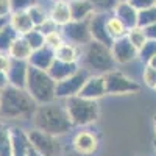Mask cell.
Segmentation results:
<instances>
[{"label":"cell","mask_w":156,"mask_h":156,"mask_svg":"<svg viewBox=\"0 0 156 156\" xmlns=\"http://www.w3.org/2000/svg\"><path fill=\"white\" fill-rule=\"evenodd\" d=\"M37 103L25 89L8 84L0 90V115L6 119H28L34 114Z\"/></svg>","instance_id":"1"},{"label":"cell","mask_w":156,"mask_h":156,"mask_svg":"<svg viewBox=\"0 0 156 156\" xmlns=\"http://www.w3.org/2000/svg\"><path fill=\"white\" fill-rule=\"evenodd\" d=\"M156 56V41H153V39H148V41L144 44V47H142L139 50V58L144 61L145 64H148V61Z\"/></svg>","instance_id":"31"},{"label":"cell","mask_w":156,"mask_h":156,"mask_svg":"<svg viewBox=\"0 0 156 156\" xmlns=\"http://www.w3.org/2000/svg\"><path fill=\"white\" fill-rule=\"evenodd\" d=\"M147 66H150V67H153V69H156V56H153L150 61H148V64Z\"/></svg>","instance_id":"43"},{"label":"cell","mask_w":156,"mask_h":156,"mask_svg":"<svg viewBox=\"0 0 156 156\" xmlns=\"http://www.w3.org/2000/svg\"><path fill=\"white\" fill-rule=\"evenodd\" d=\"M31 142L28 137V133H25L23 129L14 126L11 128V150L12 156H28L31 150Z\"/></svg>","instance_id":"14"},{"label":"cell","mask_w":156,"mask_h":156,"mask_svg":"<svg viewBox=\"0 0 156 156\" xmlns=\"http://www.w3.org/2000/svg\"><path fill=\"white\" fill-rule=\"evenodd\" d=\"M8 84H9V83H8V76H6V73L0 70V90L5 89Z\"/></svg>","instance_id":"41"},{"label":"cell","mask_w":156,"mask_h":156,"mask_svg":"<svg viewBox=\"0 0 156 156\" xmlns=\"http://www.w3.org/2000/svg\"><path fill=\"white\" fill-rule=\"evenodd\" d=\"M11 16V3L9 0H0V17Z\"/></svg>","instance_id":"39"},{"label":"cell","mask_w":156,"mask_h":156,"mask_svg":"<svg viewBox=\"0 0 156 156\" xmlns=\"http://www.w3.org/2000/svg\"><path fill=\"white\" fill-rule=\"evenodd\" d=\"M144 83L148 86V87H156V69H153V67H150V66H147L145 69H144Z\"/></svg>","instance_id":"35"},{"label":"cell","mask_w":156,"mask_h":156,"mask_svg":"<svg viewBox=\"0 0 156 156\" xmlns=\"http://www.w3.org/2000/svg\"><path fill=\"white\" fill-rule=\"evenodd\" d=\"M11 62H12V58L8 53H0V70L6 73L11 67Z\"/></svg>","instance_id":"38"},{"label":"cell","mask_w":156,"mask_h":156,"mask_svg":"<svg viewBox=\"0 0 156 156\" xmlns=\"http://www.w3.org/2000/svg\"><path fill=\"white\" fill-rule=\"evenodd\" d=\"M48 17L53 20L58 27H64L66 23H69L72 20L70 16V8H69V2H58L53 3L50 12H48Z\"/></svg>","instance_id":"20"},{"label":"cell","mask_w":156,"mask_h":156,"mask_svg":"<svg viewBox=\"0 0 156 156\" xmlns=\"http://www.w3.org/2000/svg\"><path fill=\"white\" fill-rule=\"evenodd\" d=\"M154 147H156V140H154Z\"/></svg>","instance_id":"48"},{"label":"cell","mask_w":156,"mask_h":156,"mask_svg":"<svg viewBox=\"0 0 156 156\" xmlns=\"http://www.w3.org/2000/svg\"><path fill=\"white\" fill-rule=\"evenodd\" d=\"M154 89H156V87H154Z\"/></svg>","instance_id":"49"},{"label":"cell","mask_w":156,"mask_h":156,"mask_svg":"<svg viewBox=\"0 0 156 156\" xmlns=\"http://www.w3.org/2000/svg\"><path fill=\"white\" fill-rule=\"evenodd\" d=\"M6 23H9V19L8 17H0V30H2Z\"/></svg>","instance_id":"42"},{"label":"cell","mask_w":156,"mask_h":156,"mask_svg":"<svg viewBox=\"0 0 156 156\" xmlns=\"http://www.w3.org/2000/svg\"><path fill=\"white\" fill-rule=\"evenodd\" d=\"M19 37V33L11 27L9 23H6L5 27L0 30V53H8L12 42Z\"/></svg>","instance_id":"24"},{"label":"cell","mask_w":156,"mask_h":156,"mask_svg":"<svg viewBox=\"0 0 156 156\" xmlns=\"http://www.w3.org/2000/svg\"><path fill=\"white\" fill-rule=\"evenodd\" d=\"M87 78H89V75H87L86 70H78L76 73L66 78V80L58 81L56 83V90H55L56 98H70V97L78 95Z\"/></svg>","instance_id":"9"},{"label":"cell","mask_w":156,"mask_h":156,"mask_svg":"<svg viewBox=\"0 0 156 156\" xmlns=\"http://www.w3.org/2000/svg\"><path fill=\"white\" fill-rule=\"evenodd\" d=\"M55 58L64 62H76L80 58V51H78V45L70 44L64 41L56 50H55Z\"/></svg>","instance_id":"23"},{"label":"cell","mask_w":156,"mask_h":156,"mask_svg":"<svg viewBox=\"0 0 156 156\" xmlns=\"http://www.w3.org/2000/svg\"><path fill=\"white\" fill-rule=\"evenodd\" d=\"M106 94V84H105V75H90L84 86L80 90V97L89 98V100H97Z\"/></svg>","instance_id":"12"},{"label":"cell","mask_w":156,"mask_h":156,"mask_svg":"<svg viewBox=\"0 0 156 156\" xmlns=\"http://www.w3.org/2000/svg\"><path fill=\"white\" fill-rule=\"evenodd\" d=\"M33 123L36 129H41V131L53 134L56 137L69 133L73 126L66 106L55 105V103L37 106L33 114Z\"/></svg>","instance_id":"2"},{"label":"cell","mask_w":156,"mask_h":156,"mask_svg":"<svg viewBox=\"0 0 156 156\" xmlns=\"http://www.w3.org/2000/svg\"><path fill=\"white\" fill-rule=\"evenodd\" d=\"M111 50H112V55H114V59L117 64L131 62L133 59H136L139 56V50L129 42V39L126 36L120 37V39H115Z\"/></svg>","instance_id":"11"},{"label":"cell","mask_w":156,"mask_h":156,"mask_svg":"<svg viewBox=\"0 0 156 156\" xmlns=\"http://www.w3.org/2000/svg\"><path fill=\"white\" fill-rule=\"evenodd\" d=\"M0 156H12L11 150V128L0 122Z\"/></svg>","instance_id":"26"},{"label":"cell","mask_w":156,"mask_h":156,"mask_svg":"<svg viewBox=\"0 0 156 156\" xmlns=\"http://www.w3.org/2000/svg\"><path fill=\"white\" fill-rule=\"evenodd\" d=\"M72 20H84L89 19L95 12L94 5L89 0H70L69 2Z\"/></svg>","instance_id":"19"},{"label":"cell","mask_w":156,"mask_h":156,"mask_svg":"<svg viewBox=\"0 0 156 156\" xmlns=\"http://www.w3.org/2000/svg\"><path fill=\"white\" fill-rule=\"evenodd\" d=\"M84 64L90 69L100 73H108L115 70L117 62L114 59L111 47H106L97 41H90L84 48Z\"/></svg>","instance_id":"4"},{"label":"cell","mask_w":156,"mask_h":156,"mask_svg":"<svg viewBox=\"0 0 156 156\" xmlns=\"http://www.w3.org/2000/svg\"><path fill=\"white\" fill-rule=\"evenodd\" d=\"M11 12H23L37 3V0H9Z\"/></svg>","instance_id":"33"},{"label":"cell","mask_w":156,"mask_h":156,"mask_svg":"<svg viewBox=\"0 0 156 156\" xmlns=\"http://www.w3.org/2000/svg\"><path fill=\"white\" fill-rule=\"evenodd\" d=\"M89 19L70 20L64 27H61L62 37L67 42L75 44V45H87L92 41V34H90V28H89Z\"/></svg>","instance_id":"7"},{"label":"cell","mask_w":156,"mask_h":156,"mask_svg":"<svg viewBox=\"0 0 156 156\" xmlns=\"http://www.w3.org/2000/svg\"><path fill=\"white\" fill-rule=\"evenodd\" d=\"M58 28H59V27H58V25H56L53 20H51L50 17L41 25V27H37V30L41 31L44 36H47V34H50V33H55V31H59Z\"/></svg>","instance_id":"36"},{"label":"cell","mask_w":156,"mask_h":156,"mask_svg":"<svg viewBox=\"0 0 156 156\" xmlns=\"http://www.w3.org/2000/svg\"><path fill=\"white\" fill-rule=\"evenodd\" d=\"M53 3H58V2H70V0H51Z\"/></svg>","instance_id":"45"},{"label":"cell","mask_w":156,"mask_h":156,"mask_svg":"<svg viewBox=\"0 0 156 156\" xmlns=\"http://www.w3.org/2000/svg\"><path fill=\"white\" fill-rule=\"evenodd\" d=\"M28 156H42V154H41V153H37L34 148H31V150H30V153H28Z\"/></svg>","instance_id":"44"},{"label":"cell","mask_w":156,"mask_h":156,"mask_svg":"<svg viewBox=\"0 0 156 156\" xmlns=\"http://www.w3.org/2000/svg\"><path fill=\"white\" fill-rule=\"evenodd\" d=\"M28 137L31 147L42 156H62V147L56 136L34 128L28 131Z\"/></svg>","instance_id":"6"},{"label":"cell","mask_w":156,"mask_h":156,"mask_svg":"<svg viewBox=\"0 0 156 156\" xmlns=\"http://www.w3.org/2000/svg\"><path fill=\"white\" fill-rule=\"evenodd\" d=\"M27 12H28V16H30V19H31V22L34 25V28L41 27V25L48 19V12L45 11V8L41 6V5H37V3L34 6H31Z\"/></svg>","instance_id":"29"},{"label":"cell","mask_w":156,"mask_h":156,"mask_svg":"<svg viewBox=\"0 0 156 156\" xmlns=\"http://www.w3.org/2000/svg\"><path fill=\"white\" fill-rule=\"evenodd\" d=\"M78 70H80V69H78V64L76 62H64V61L55 59L53 64L50 66V69L47 72L58 83V81H62V80H66V78L72 76Z\"/></svg>","instance_id":"18"},{"label":"cell","mask_w":156,"mask_h":156,"mask_svg":"<svg viewBox=\"0 0 156 156\" xmlns=\"http://www.w3.org/2000/svg\"><path fill=\"white\" fill-rule=\"evenodd\" d=\"M126 37L129 39V42H131L137 50H140L142 47H144V44L148 41V37H147V34H145V30L140 28V27H134V28H131V30H128Z\"/></svg>","instance_id":"28"},{"label":"cell","mask_w":156,"mask_h":156,"mask_svg":"<svg viewBox=\"0 0 156 156\" xmlns=\"http://www.w3.org/2000/svg\"><path fill=\"white\" fill-rule=\"evenodd\" d=\"M144 30H145V34H147L148 39H153V41H156V23L150 25V27H147V28H144Z\"/></svg>","instance_id":"40"},{"label":"cell","mask_w":156,"mask_h":156,"mask_svg":"<svg viewBox=\"0 0 156 156\" xmlns=\"http://www.w3.org/2000/svg\"><path fill=\"white\" fill-rule=\"evenodd\" d=\"M94 5L95 12H111L117 6L119 0H89Z\"/></svg>","instance_id":"32"},{"label":"cell","mask_w":156,"mask_h":156,"mask_svg":"<svg viewBox=\"0 0 156 156\" xmlns=\"http://www.w3.org/2000/svg\"><path fill=\"white\" fill-rule=\"evenodd\" d=\"M106 30H108V34L112 37V41H115V39H120V37H125L128 30L125 25L117 19L114 14L108 17L106 20Z\"/></svg>","instance_id":"25"},{"label":"cell","mask_w":156,"mask_h":156,"mask_svg":"<svg viewBox=\"0 0 156 156\" xmlns=\"http://www.w3.org/2000/svg\"><path fill=\"white\" fill-rule=\"evenodd\" d=\"M108 17H109V12H94L89 19V28H90V34H92V41H97L106 47H112L114 41L106 30Z\"/></svg>","instance_id":"10"},{"label":"cell","mask_w":156,"mask_h":156,"mask_svg":"<svg viewBox=\"0 0 156 156\" xmlns=\"http://www.w3.org/2000/svg\"><path fill=\"white\" fill-rule=\"evenodd\" d=\"M112 12L126 27V30H131V28L137 27V12L139 11L134 6L129 5V2H119Z\"/></svg>","instance_id":"17"},{"label":"cell","mask_w":156,"mask_h":156,"mask_svg":"<svg viewBox=\"0 0 156 156\" xmlns=\"http://www.w3.org/2000/svg\"><path fill=\"white\" fill-rule=\"evenodd\" d=\"M66 109L73 125L84 126L97 120L98 117V105L95 100H89L80 95L66 98Z\"/></svg>","instance_id":"5"},{"label":"cell","mask_w":156,"mask_h":156,"mask_svg":"<svg viewBox=\"0 0 156 156\" xmlns=\"http://www.w3.org/2000/svg\"><path fill=\"white\" fill-rule=\"evenodd\" d=\"M154 128H156V117H154Z\"/></svg>","instance_id":"47"},{"label":"cell","mask_w":156,"mask_h":156,"mask_svg":"<svg viewBox=\"0 0 156 156\" xmlns=\"http://www.w3.org/2000/svg\"><path fill=\"white\" fill-rule=\"evenodd\" d=\"M55 59H56L55 58V50L47 47V45H44L41 48L31 51V56L28 58V64L31 67H36V69L48 70Z\"/></svg>","instance_id":"16"},{"label":"cell","mask_w":156,"mask_h":156,"mask_svg":"<svg viewBox=\"0 0 156 156\" xmlns=\"http://www.w3.org/2000/svg\"><path fill=\"white\" fill-rule=\"evenodd\" d=\"M105 84H106V94H133L137 92L140 86L133 81L131 78H128L125 73L119 70H111L105 73Z\"/></svg>","instance_id":"8"},{"label":"cell","mask_w":156,"mask_h":156,"mask_svg":"<svg viewBox=\"0 0 156 156\" xmlns=\"http://www.w3.org/2000/svg\"><path fill=\"white\" fill-rule=\"evenodd\" d=\"M9 25L19 33V36H23L25 33H28V31H31L34 28V25H33V22H31L27 11H23V12H11Z\"/></svg>","instance_id":"21"},{"label":"cell","mask_w":156,"mask_h":156,"mask_svg":"<svg viewBox=\"0 0 156 156\" xmlns=\"http://www.w3.org/2000/svg\"><path fill=\"white\" fill-rule=\"evenodd\" d=\"M119 2H129V0H119Z\"/></svg>","instance_id":"46"},{"label":"cell","mask_w":156,"mask_h":156,"mask_svg":"<svg viewBox=\"0 0 156 156\" xmlns=\"http://www.w3.org/2000/svg\"><path fill=\"white\" fill-rule=\"evenodd\" d=\"M153 23H156V5L145 8V9H140L137 12V27L147 28Z\"/></svg>","instance_id":"27"},{"label":"cell","mask_w":156,"mask_h":156,"mask_svg":"<svg viewBox=\"0 0 156 156\" xmlns=\"http://www.w3.org/2000/svg\"><path fill=\"white\" fill-rule=\"evenodd\" d=\"M64 42V37H62V33L61 31H55V33H50L45 36V45L56 50L61 44Z\"/></svg>","instance_id":"34"},{"label":"cell","mask_w":156,"mask_h":156,"mask_svg":"<svg viewBox=\"0 0 156 156\" xmlns=\"http://www.w3.org/2000/svg\"><path fill=\"white\" fill-rule=\"evenodd\" d=\"M73 148L76 153H80L83 156H89L97 151L98 147V140L95 137L94 133L90 131H80L75 137H73Z\"/></svg>","instance_id":"15"},{"label":"cell","mask_w":156,"mask_h":156,"mask_svg":"<svg viewBox=\"0 0 156 156\" xmlns=\"http://www.w3.org/2000/svg\"><path fill=\"white\" fill-rule=\"evenodd\" d=\"M25 90L31 95V98L37 105L53 103V100L56 98V81L48 75L47 70H41L30 66Z\"/></svg>","instance_id":"3"},{"label":"cell","mask_w":156,"mask_h":156,"mask_svg":"<svg viewBox=\"0 0 156 156\" xmlns=\"http://www.w3.org/2000/svg\"><path fill=\"white\" fill-rule=\"evenodd\" d=\"M23 37H25V41L28 42V45L31 47V50H37V48H41V47L45 45V36L37 28H33L31 31L25 33Z\"/></svg>","instance_id":"30"},{"label":"cell","mask_w":156,"mask_h":156,"mask_svg":"<svg viewBox=\"0 0 156 156\" xmlns=\"http://www.w3.org/2000/svg\"><path fill=\"white\" fill-rule=\"evenodd\" d=\"M31 47L28 45V42L25 41L23 36H19L14 42H12L8 55L12 59H19V61H28V58L31 56Z\"/></svg>","instance_id":"22"},{"label":"cell","mask_w":156,"mask_h":156,"mask_svg":"<svg viewBox=\"0 0 156 156\" xmlns=\"http://www.w3.org/2000/svg\"><path fill=\"white\" fill-rule=\"evenodd\" d=\"M28 69L30 64L28 61H19V59H12L11 67L6 72L8 76V83L14 87H20L25 89L27 86V76H28Z\"/></svg>","instance_id":"13"},{"label":"cell","mask_w":156,"mask_h":156,"mask_svg":"<svg viewBox=\"0 0 156 156\" xmlns=\"http://www.w3.org/2000/svg\"><path fill=\"white\" fill-rule=\"evenodd\" d=\"M129 5L134 6L137 11H140V9L154 6L156 5V0H129Z\"/></svg>","instance_id":"37"}]
</instances>
